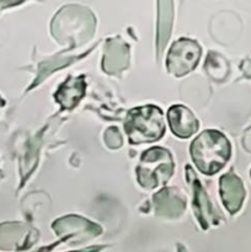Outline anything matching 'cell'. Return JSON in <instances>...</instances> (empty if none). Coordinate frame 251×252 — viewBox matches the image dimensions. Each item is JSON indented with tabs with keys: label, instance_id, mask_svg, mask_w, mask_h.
I'll return each mask as SVG.
<instances>
[{
	"label": "cell",
	"instance_id": "obj_1",
	"mask_svg": "<svg viewBox=\"0 0 251 252\" xmlns=\"http://www.w3.org/2000/svg\"><path fill=\"white\" fill-rule=\"evenodd\" d=\"M96 26V17L89 7L69 4L54 14L51 21V33L59 44L68 46V52L93 39Z\"/></svg>",
	"mask_w": 251,
	"mask_h": 252
},
{
	"label": "cell",
	"instance_id": "obj_2",
	"mask_svg": "<svg viewBox=\"0 0 251 252\" xmlns=\"http://www.w3.org/2000/svg\"><path fill=\"white\" fill-rule=\"evenodd\" d=\"M189 154L197 169L207 176L216 175L225 166L231 155L228 138L219 130L207 129L194 138Z\"/></svg>",
	"mask_w": 251,
	"mask_h": 252
},
{
	"label": "cell",
	"instance_id": "obj_3",
	"mask_svg": "<svg viewBox=\"0 0 251 252\" xmlns=\"http://www.w3.org/2000/svg\"><path fill=\"white\" fill-rule=\"evenodd\" d=\"M125 132L132 145L154 143L165 134V121L161 108L144 105L128 111L125 121Z\"/></svg>",
	"mask_w": 251,
	"mask_h": 252
},
{
	"label": "cell",
	"instance_id": "obj_4",
	"mask_svg": "<svg viewBox=\"0 0 251 252\" xmlns=\"http://www.w3.org/2000/svg\"><path fill=\"white\" fill-rule=\"evenodd\" d=\"M175 171L171 153L161 147H153L142 154L135 167L137 182L145 189H154L169 182Z\"/></svg>",
	"mask_w": 251,
	"mask_h": 252
},
{
	"label": "cell",
	"instance_id": "obj_5",
	"mask_svg": "<svg viewBox=\"0 0 251 252\" xmlns=\"http://www.w3.org/2000/svg\"><path fill=\"white\" fill-rule=\"evenodd\" d=\"M52 229L56 235L59 236V241L56 245L63 243L71 246L81 245L102 234V228L98 224L76 214H69L57 219L52 224Z\"/></svg>",
	"mask_w": 251,
	"mask_h": 252
},
{
	"label": "cell",
	"instance_id": "obj_6",
	"mask_svg": "<svg viewBox=\"0 0 251 252\" xmlns=\"http://www.w3.org/2000/svg\"><path fill=\"white\" fill-rule=\"evenodd\" d=\"M202 48L194 39H177L170 47L166 56V69L175 78H182L196 69L201 59Z\"/></svg>",
	"mask_w": 251,
	"mask_h": 252
},
{
	"label": "cell",
	"instance_id": "obj_7",
	"mask_svg": "<svg viewBox=\"0 0 251 252\" xmlns=\"http://www.w3.org/2000/svg\"><path fill=\"white\" fill-rule=\"evenodd\" d=\"M39 231L24 223L0 224V250L24 251L38 241Z\"/></svg>",
	"mask_w": 251,
	"mask_h": 252
},
{
	"label": "cell",
	"instance_id": "obj_8",
	"mask_svg": "<svg viewBox=\"0 0 251 252\" xmlns=\"http://www.w3.org/2000/svg\"><path fill=\"white\" fill-rule=\"evenodd\" d=\"M186 180L191 185L193 192V212L201 228L203 230H208L211 226L218 225L219 217L214 211V207L206 189H203L201 181L189 165L186 166Z\"/></svg>",
	"mask_w": 251,
	"mask_h": 252
},
{
	"label": "cell",
	"instance_id": "obj_9",
	"mask_svg": "<svg viewBox=\"0 0 251 252\" xmlns=\"http://www.w3.org/2000/svg\"><path fill=\"white\" fill-rule=\"evenodd\" d=\"M129 44L122 37L107 38L103 47L102 70L111 76H120L129 66Z\"/></svg>",
	"mask_w": 251,
	"mask_h": 252
},
{
	"label": "cell",
	"instance_id": "obj_10",
	"mask_svg": "<svg viewBox=\"0 0 251 252\" xmlns=\"http://www.w3.org/2000/svg\"><path fill=\"white\" fill-rule=\"evenodd\" d=\"M155 216L162 219H179L185 213L187 199L179 189L164 187L153 196Z\"/></svg>",
	"mask_w": 251,
	"mask_h": 252
},
{
	"label": "cell",
	"instance_id": "obj_11",
	"mask_svg": "<svg viewBox=\"0 0 251 252\" xmlns=\"http://www.w3.org/2000/svg\"><path fill=\"white\" fill-rule=\"evenodd\" d=\"M219 192L226 211L230 214L238 213L245 199V189L240 177L234 172L223 175L219 180Z\"/></svg>",
	"mask_w": 251,
	"mask_h": 252
},
{
	"label": "cell",
	"instance_id": "obj_12",
	"mask_svg": "<svg viewBox=\"0 0 251 252\" xmlns=\"http://www.w3.org/2000/svg\"><path fill=\"white\" fill-rule=\"evenodd\" d=\"M167 122H169L171 132L181 139L192 137L199 128L196 116L188 107L184 105H174L169 108Z\"/></svg>",
	"mask_w": 251,
	"mask_h": 252
},
{
	"label": "cell",
	"instance_id": "obj_13",
	"mask_svg": "<svg viewBox=\"0 0 251 252\" xmlns=\"http://www.w3.org/2000/svg\"><path fill=\"white\" fill-rule=\"evenodd\" d=\"M86 93L85 76H69L54 93V100L62 110H73Z\"/></svg>",
	"mask_w": 251,
	"mask_h": 252
},
{
	"label": "cell",
	"instance_id": "obj_14",
	"mask_svg": "<svg viewBox=\"0 0 251 252\" xmlns=\"http://www.w3.org/2000/svg\"><path fill=\"white\" fill-rule=\"evenodd\" d=\"M174 25V0H157V56H162L165 47L171 36Z\"/></svg>",
	"mask_w": 251,
	"mask_h": 252
},
{
	"label": "cell",
	"instance_id": "obj_15",
	"mask_svg": "<svg viewBox=\"0 0 251 252\" xmlns=\"http://www.w3.org/2000/svg\"><path fill=\"white\" fill-rule=\"evenodd\" d=\"M91 51H93V48H91L89 52H85V53L80 54V56H78V57H61V54H58V56L52 57V58L48 59V61L41 63V64H39L38 76H37V79L33 81V84H32L31 88H30V89L36 88V86L38 85V84H41L42 81L44 80V79L48 78V76L51 75L53 71L58 70V69L63 68V66H65V65H69V64L74 63V62L78 61V59H80V58H83V57L88 56V54L90 53Z\"/></svg>",
	"mask_w": 251,
	"mask_h": 252
},
{
	"label": "cell",
	"instance_id": "obj_16",
	"mask_svg": "<svg viewBox=\"0 0 251 252\" xmlns=\"http://www.w3.org/2000/svg\"><path fill=\"white\" fill-rule=\"evenodd\" d=\"M204 69H206L208 76H211L213 80H221L225 78L228 66H226L225 59L221 58V56L209 52L206 64H204Z\"/></svg>",
	"mask_w": 251,
	"mask_h": 252
},
{
	"label": "cell",
	"instance_id": "obj_17",
	"mask_svg": "<svg viewBox=\"0 0 251 252\" xmlns=\"http://www.w3.org/2000/svg\"><path fill=\"white\" fill-rule=\"evenodd\" d=\"M103 140H105L106 145H107L110 149H120L123 145L122 135H121L120 130L116 127L107 128V130L105 132Z\"/></svg>",
	"mask_w": 251,
	"mask_h": 252
},
{
	"label": "cell",
	"instance_id": "obj_18",
	"mask_svg": "<svg viewBox=\"0 0 251 252\" xmlns=\"http://www.w3.org/2000/svg\"><path fill=\"white\" fill-rule=\"evenodd\" d=\"M26 0H0V11L4 9H7V7L16 6V5L22 4Z\"/></svg>",
	"mask_w": 251,
	"mask_h": 252
},
{
	"label": "cell",
	"instance_id": "obj_19",
	"mask_svg": "<svg viewBox=\"0 0 251 252\" xmlns=\"http://www.w3.org/2000/svg\"><path fill=\"white\" fill-rule=\"evenodd\" d=\"M4 105H5V101L2 100L1 97H0V108H1V107H4Z\"/></svg>",
	"mask_w": 251,
	"mask_h": 252
}]
</instances>
